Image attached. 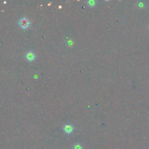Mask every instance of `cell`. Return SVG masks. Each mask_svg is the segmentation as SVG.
I'll return each mask as SVG.
<instances>
[{"label":"cell","mask_w":149,"mask_h":149,"mask_svg":"<svg viewBox=\"0 0 149 149\" xmlns=\"http://www.w3.org/2000/svg\"><path fill=\"white\" fill-rule=\"evenodd\" d=\"M19 25L22 28L26 29L28 28L30 25V22L26 18H22L19 21Z\"/></svg>","instance_id":"6da1fadb"},{"label":"cell","mask_w":149,"mask_h":149,"mask_svg":"<svg viewBox=\"0 0 149 149\" xmlns=\"http://www.w3.org/2000/svg\"><path fill=\"white\" fill-rule=\"evenodd\" d=\"M26 57L27 59L30 61H33L36 58L35 55H34V54L33 53H31V52H29V53H27V54L26 55Z\"/></svg>","instance_id":"7a4b0ae2"},{"label":"cell","mask_w":149,"mask_h":149,"mask_svg":"<svg viewBox=\"0 0 149 149\" xmlns=\"http://www.w3.org/2000/svg\"><path fill=\"white\" fill-rule=\"evenodd\" d=\"M64 131L67 134H71L74 128L71 125H65L64 127Z\"/></svg>","instance_id":"3957f363"},{"label":"cell","mask_w":149,"mask_h":149,"mask_svg":"<svg viewBox=\"0 0 149 149\" xmlns=\"http://www.w3.org/2000/svg\"><path fill=\"white\" fill-rule=\"evenodd\" d=\"M74 149H82V147L81 146H80L79 144L77 145H76L74 147Z\"/></svg>","instance_id":"277c9868"},{"label":"cell","mask_w":149,"mask_h":149,"mask_svg":"<svg viewBox=\"0 0 149 149\" xmlns=\"http://www.w3.org/2000/svg\"><path fill=\"white\" fill-rule=\"evenodd\" d=\"M88 3H89V5H91V6H94L95 5V2L93 1H89Z\"/></svg>","instance_id":"5b68a950"}]
</instances>
